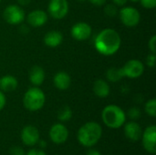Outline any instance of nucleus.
Here are the masks:
<instances>
[{"label":"nucleus","mask_w":156,"mask_h":155,"mask_svg":"<svg viewBox=\"0 0 156 155\" xmlns=\"http://www.w3.org/2000/svg\"><path fill=\"white\" fill-rule=\"evenodd\" d=\"M25 11L17 5H10L6 6L3 13L4 19L10 25H18L25 19Z\"/></svg>","instance_id":"5"},{"label":"nucleus","mask_w":156,"mask_h":155,"mask_svg":"<svg viewBox=\"0 0 156 155\" xmlns=\"http://www.w3.org/2000/svg\"><path fill=\"white\" fill-rule=\"evenodd\" d=\"M30 1H31V0H17V2H18L20 5H28V4L30 3Z\"/></svg>","instance_id":"35"},{"label":"nucleus","mask_w":156,"mask_h":155,"mask_svg":"<svg viewBox=\"0 0 156 155\" xmlns=\"http://www.w3.org/2000/svg\"><path fill=\"white\" fill-rule=\"evenodd\" d=\"M46 102V96L42 90L37 87L28 89L23 97L24 107L29 111H37L41 110Z\"/></svg>","instance_id":"4"},{"label":"nucleus","mask_w":156,"mask_h":155,"mask_svg":"<svg viewBox=\"0 0 156 155\" xmlns=\"http://www.w3.org/2000/svg\"><path fill=\"white\" fill-rule=\"evenodd\" d=\"M112 1H113V3H114L115 5L122 6V5H124L127 3L128 0H112Z\"/></svg>","instance_id":"33"},{"label":"nucleus","mask_w":156,"mask_h":155,"mask_svg":"<svg viewBox=\"0 0 156 155\" xmlns=\"http://www.w3.org/2000/svg\"><path fill=\"white\" fill-rule=\"evenodd\" d=\"M144 111H145V112L149 115V116H151V117H153V118H154L156 116V100L155 99H152V100H149L146 103H145V105H144Z\"/></svg>","instance_id":"22"},{"label":"nucleus","mask_w":156,"mask_h":155,"mask_svg":"<svg viewBox=\"0 0 156 155\" xmlns=\"http://www.w3.org/2000/svg\"><path fill=\"white\" fill-rule=\"evenodd\" d=\"M124 135L127 139H129L132 142H137L141 140L143 130L139 123L136 122H129L127 123H124Z\"/></svg>","instance_id":"13"},{"label":"nucleus","mask_w":156,"mask_h":155,"mask_svg":"<svg viewBox=\"0 0 156 155\" xmlns=\"http://www.w3.org/2000/svg\"><path fill=\"white\" fill-rule=\"evenodd\" d=\"M106 77H107V79L112 82H118L120 79L124 78L122 68L118 69V68H114V67L111 68L107 70Z\"/></svg>","instance_id":"20"},{"label":"nucleus","mask_w":156,"mask_h":155,"mask_svg":"<svg viewBox=\"0 0 156 155\" xmlns=\"http://www.w3.org/2000/svg\"><path fill=\"white\" fill-rule=\"evenodd\" d=\"M91 26L86 22H78L71 27V36L79 41L87 40L91 35Z\"/></svg>","instance_id":"12"},{"label":"nucleus","mask_w":156,"mask_h":155,"mask_svg":"<svg viewBox=\"0 0 156 155\" xmlns=\"http://www.w3.org/2000/svg\"><path fill=\"white\" fill-rule=\"evenodd\" d=\"M0 2H1V0H0Z\"/></svg>","instance_id":"38"},{"label":"nucleus","mask_w":156,"mask_h":155,"mask_svg":"<svg viewBox=\"0 0 156 155\" xmlns=\"http://www.w3.org/2000/svg\"><path fill=\"white\" fill-rule=\"evenodd\" d=\"M131 1H132V2H134V3H135V2H138V1H140V0H131Z\"/></svg>","instance_id":"36"},{"label":"nucleus","mask_w":156,"mask_h":155,"mask_svg":"<svg viewBox=\"0 0 156 155\" xmlns=\"http://www.w3.org/2000/svg\"><path fill=\"white\" fill-rule=\"evenodd\" d=\"M48 21V15L45 11L37 9L30 12L27 16V22L34 27L42 26Z\"/></svg>","instance_id":"14"},{"label":"nucleus","mask_w":156,"mask_h":155,"mask_svg":"<svg viewBox=\"0 0 156 155\" xmlns=\"http://www.w3.org/2000/svg\"><path fill=\"white\" fill-rule=\"evenodd\" d=\"M93 92L99 98H106L111 92L110 86L104 79H97L93 84Z\"/></svg>","instance_id":"18"},{"label":"nucleus","mask_w":156,"mask_h":155,"mask_svg":"<svg viewBox=\"0 0 156 155\" xmlns=\"http://www.w3.org/2000/svg\"><path fill=\"white\" fill-rule=\"evenodd\" d=\"M86 155H101V153L100 151H98V150H96V149H90V150L87 152Z\"/></svg>","instance_id":"32"},{"label":"nucleus","mask_w":156,"mask_h":155,"mask_svg":"<svg viewBox=\"0 0 156 155\" xmlns=\"http://www.w3.org/2000/svg\"><path fill=\"white\" fill-rule=\"evenodd\" d=\"M53 82H54L55 87L58 89L59 90H66L70 86L71 79H70V76L67 72L59 71L56 73V75L54 76Z\"/></svg>","instance_id":"15"},{"label":"nucleus","mask_w":156,"mask_h":155,"mask_svg":"<svg viewBox=\"0 0 156 155\" xmlns=\"http://www.w3.org/2000/svg\"><path fill=\"white\" fill-rule=\"evenodd\" d=\"M38 129L33 125H27L21 131V141L27 146H34L39 141Z\"/></svg>","instance_id":"11"},{"label":"nucleus","mask_w":156,"mask_h":155,"mask_svg":"<svg viewBox=\"0 0 156 155\" xmlns=\"http://www.w3.org/2000/svg\"><path fill=\"white\" fill-rule=\"evenodd\" d=\"M17 86H18L17 79L11 75H6L0 78V90L3 92L14 91L17 88Z\"/></svg>","instance_id":"19"},{"label":"nucleus","mask_w":156,"mask_h":155,"mask_svg":"<svg viewBox=\"0 0 156 155\" xmlns=\"http://www.w3.org/2000/svg\"><path fill=\"white\" fill-rule=\"evenodd\" d=\"M9 153L10 155H26L24 149L19 146H13L9 150Z\"/></svg>","instance_id":"26"},{"label":"nucleus","mask_w":156,"mask_h":155,"mask_svg":"<svg viewBox=\"0 0 156 155\" xmlns=\"http://www.w3.org/2000/svg\"><path fill=\"white\" fill-rule=\"evenodd\" d=\"M128 117L133 120V121H136L141 117V111L139 108L137 107H133L129 110L128 111Z\"/></svg>","instance_id":"23"},{"label":"nucleus","mask_w":156,"mask_h":155,"mask_svg":"<svg viewBox=\"0 0 156 155\" xmlns=\"http://www.w3.org/2000/svg\"><path fill=\"white\" fill-rule=\"evenodd\" d=\"M148 47H149V49L151 50L152 53H156V36L154 35L150 40H149V43H148Z\"/></svg>","instance_id":"27"},{"label":"nucleus","mask_w":156,"mask_h":155,"mask_svg":"<svg viewBox=\"0 0 156 155\" xmlns=\"http://www.w3.org/2000/svg\"><path fill=\"white\" fill-rule=\"evenodd\" d=\"M104 12L108 16H115L118 13L117 7L114 5H107L104 8Z\"/></svg>","instance_id":"24"},{"label":"nucleus","mask_w":156,"mask_h":155,"mask_svg":"<svg viewBox=\"0 0 156 155\" xmlns=\"http://www.w3.org/2000/svg\"><path fill=\"white\" fill-rule=\"evenodd\" d=\"M29 80L36 87L40 86L45 80V71L39 66H34L29 71Z\"/></svg>","instance_id":"17"},{"label":"nucleus","mask_w":156,"mask_h":155,"mask_svg":"<svg viewBox=\"0 0 156 155\" xmlns=\"http://www.w3.org/2000/svg\"><path fill=\"white\" fill-rule=\"evenodd\" d=\"M120 19L124 26L133 27L139 24L141 15L140 12L133 6H124L120 10Z\"/></svg>","instance_id":"6"},{"label":"nucleus","mask_w":156,"mask_h":155,"mask_svg":"<svg viewBox=\"0 0 156 155\" xmlns=\"http://www.w3.org/2000/svg\"><path fill=\"white\" fill-rule=\"evenodd\" d=\"M142 5L147 9H153L156 5V0H140Z\"/></svg>","instance_id":"25"},{"label":"nucleus","mask_w":156,"mask_h":155,"mask_svg":"<svg viewBox=\"0 0 156 155\" xmlns=\"http://www.w3.org/2000/svg\"><path fill=\"white\" fill-rule=\"evenodd\" d=\"M63 41V35L58 30H51L44 37V43L49 48H57Z\"/></svg>","instance_id":"16"},{"label":"nucleus","mask_w":156,"mask_h":155,"mask_svg":"<svg viewBox=\"0 0 156 155\" xmlns=\"http://www.w3.org/2000/svg\"><path fill=\"white\" fill-rule=\"evenodd\" d=\"M69 12V3L67 0H50L48 4V13L55 19L64 18Z\"/></svg>","instance_id":"9"},{"label":"nucleus","mask_w":156,"mask_h":155,"mask_svg":"<svg viewBox=\"0 0 156 155\" xmlns=\"http://www.w3.org/2000/svg\"><path fill=\"white\" fill-rule=\"evenodd\" d=\"M37 143L39 144V147H40L41 149H45V148L48 146V143H47V142H45L44 140H39Z\"/></svg>","instance_id":"34"},{"label":"nucleus","mask_w":156,"mask_h":155,"mask_svg":"<svg viewBox=\"0 0 156 155\" xmlns=\"http://www.w3.org/2000/svg\"><path fill=\"white\" fill-rule=\"evenodd\" d=\"M122 38L120 34L113 28H104L95 37L94 47L103 56H112L121 48Z\"/></svg>","instance_id":"1"},{"label":"nucleus","mask_w":156,"mask_h":155,"mask_svg":"<svg viewBox=\"0 0 156 155\" xmlns=\"http://www.w3.org/2000/svg\"><path fill=\"white\" fill-rule=\"evenodd\" d=\"M101 119L108 128L119 129L126 122V113L121 107L111 104L102 110Z\"/></svg>","instance_id":"3"},{"label":"nucleus","mask_w":156,"mask_h":155,"mask_svg":"<svg viewBox=\"0 0 156 155\" xmlns=\"http://www.w3.org/2000/svg\"><path fill=\"white\" fill-rule=\"evenodd\" d=\"M49 138L55 144H63L69 138V130L62 123H56L49 130Z\"/></svg>","instance_id":"10"},{"label":"nucleus","mask_w":156,"mask_h":155,"mask_svg":"<svg viewBox=\"0 0 156 155\" xmlns=\"http://www.w3.org/2000/svg\"><path fill=\"white\" fill-rule=\"evenodd\" d=\"M91 4L95 5H98V6H101L102 5L105 4V1L106 0H89Z\"/></svg>","instance_id":"31"},{"label":"nucleus","mask_w":156,"mask_h":155,"mask_svg":"<svg viewBox=\"0 0 156 155\" xmlns=\"http://www.w3.org/2000/svg\"><path fill=\"white\" fill-rule=\"evenodd\" d=\"M102 136V128L96 122H89L83 124L78 131L77 139L80 145L91 148L98 143Z\"/></svg>","instance_id":"2"},{"label":"nucleus","mask_w":156,"mask_h":155,"mask_svg":"<svg viewBox=\"0 0 156 155\" xmlns=\"http://www.w3.org/2000/svg\"><path fill=\"white\" fill-rule=\"evenodd\" d=\"M80 1H85V0H80Z\"/></svg>","instance_id":"37"},{"label":"nucleus","mask_w":156,"mask_h":155,"mask_svg":"<svg viewBox=\"0 0 156 155\" xmlns=\"http://www.w3.org/2000/svg\"><path fill=\"white\" fill-rule=\"evenodd\" d=\"M72 117V111L69 106L62 107L58 112V119L61 122H69Z\"/></svg>","instance_id":"21"},{"label":"nucleus","mask_w":156,"mask_h":155,"mask_svg":"<svg viewBox=\"0 0 156 155\" xmlns=\"http://www.w3.org/2000/svg\"><path fill=\"white\" fill-rule=\"evenodd\" d=\"M124 77L129 79H136L143 75L144 71V66L139 59H130L122 68Z\"/></svg>","instance_id":"8"},{"label":"nucleus","mask_w":156,"mask_h":155,"mask_svg":"<svg viewBox=\"0 0 156 155\" xmlns=\"http://www.w3.org/2000/svg\"><path fill=\"white\" fill-rule=\"evenodd\" d=\"M142 142L144 150L151 153H156V126L150 125L144 131H143L142 134Z\"/></svg>","instance_id":"7"},{"label":"nucleus","mask_w":156,"mask_h":155,"mask_svg":"<svg viewBox=\"0 0 156 155\" xmlns=\"http://www.w3.org/2000/svg\"><path fill=\"white\" fill-rule=\"evenodd\" d=\"M26 155H47V153L42 149H31Z\"/></svg>","instance_id":"29"},{"label":"nucleus","mask_w":156,"mask_h":155,"mask_svg":"<svg viewBox=\"0 0 156 155\" xmlns=\"http://www.w3.org/2000/svg\"><path fill=\"white\" fill-rule=\"evenodd\" d=\"M155 59H156L155 54H154V53L150 54V55L147 57V59H146V63H147V65H148L150 68H154V65H155Z\"/></svg>","instance_id":"28"},{"label":"nucleus","mask_w":156,"mask_h":155,"mask_svg":"<svg viewBox=\"0 0 156 155\" xmlns=\"http://www.w3.org/2000/svg\"><path fill=\"white\" fill-rule=\"evenodd\" d=\"M5 103H6L5 96V94H4V92L0 90V111L5 108Z\"/></svg>","instance_id":"30"}]
</instances>
